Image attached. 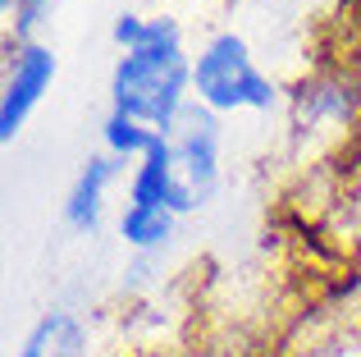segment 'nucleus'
Wrapping results in <instances>:
<instances>
[{"mask_svg":"<svg viewBox=\"0 0 361 357\" xmlns=\"http://www.w3.org/2000/svg\"><path fill=\"white\" fill-rule=\"evenodd\" d=\"M160 138H165V133H156V128H147V124H137V119L119 115V110H106V119H101V152L115 156L119 165H128V161L137 165L142 156L160 143Z\"/></svg>","mask_w":361,"mask_h":357,"instance_id":"9","label":"nucleus"},{"mask_svg":"<svg viewBox=\"0 0 361 357\" xmlns=\"http://www.w3.org/2000/svg\"><path fill=\"white\" fill-rule=\"evenodd\" d=\"M192 101L211 115H270L283 87L261 69L243 32L220 28L192 55Z\"/></svg>","mask_w":361,"mask_h":357,"instance_id":"3","label":"nucleus"},{"mask_svg":"<svg viewBox=\"0 0 361 357\" xmlns=\"http://www.w3.org/2000/svg\"><path fill=\"white\" fill-rule=\"evenodd\" d=\"M202 206V197L183 183L169 152V138H160L137 165H128V193L119 211V243L137 257H160L174 243L178 220Z\"/></svg>","mask_w":361,"mask_h":357,"instance_id":"2","label":"nucleus"},{"mask_svg":"<svg viewBox=\"0 0 361 357\" xmlns=\"http://www.w3.org/2000/svg\"><path fill=\"white\" fill-rule=\"evenodd\" d=\"M361 110V87L343 73H311L293 87V115L302 124H353Z\"/></svg>","mask_w":361,"mask_h":357,"instance_id":"7","label":"nucleus"},{"mask_svg":"<svg viewBox=\"0 0 361 357\" xmlns=\"http://www.w3.org/2000/svg\"><path fill=\"white\" fill-rule=\"evenodd\" d=\"M115 69H110V106L137 124L169 138V128L192 106V55L183 42V23L174 14H137L123 9L110 23Z\"/></svg>","mask_w":361,"mask_h":357,"instance_id":"1","label":"nucleus"},{"mask_svg":"<svg viewBox=\"0 0 361 357\" xmlns=\"http://www.w3.org/2000/svg\"><path fill=\"white\" fill-rule=\"evenodd\" d=\"M119 170H123V165L115 161V156H106V152L87 156V161L78 165L69 193H64V202H60V215H64V224H69L73 234H82V238H87V234L101 229L106 206H110V188H115Z\"/></svg>","mask_w":361,"mask_h":357,"instance_id":"6","label":"nucleus"},{"mask_svg":"<svg viewBox=\"0 0 361 357\" xmlns=\"http://www.w3.org/2000/svg\"><path fill=\"white\" fill-rule=\"evenodd\" d=\"M169 152H174V165L183 174V183L192 188L197 197H211L215 183H220V165H224V128L220 115H211L206 106H188L183 119L169 128Z\"/></svg>","mask_w":361,"mask_h":357,"instance_id":"5","label":"nucleus"},{"mask_svg":"<svg viewBox=\"0 0 361 357\" xmlns=\"http://www.w3.org/2000/svg\"><path fill=\"white\" fill-rule=\"evenodd\" d=\"M18 5V0H0V9H5V14H9V9H14Z\"/></svg>","mask_w":361,"mask_h":357,"instance_id":"11","label":"nucleus"},{"mask_svg":"<svg viewBox=\"0 0 361 357\" xmlns=\"http://www.w3.org/2000/svg\"><path fill=\"white\" fill-rule=\"evenodd\" d=\"M60 60L46 42H9L5 60V83H0V143H14L46 101Z\"/></svg>","mask_w":361,"mask_h":357,"instance_id":"4","label":"nucleus"},{"mask_svg":"<svg viewBox=\"0 0 361 357\" xmlns=\"http://www.w3.org/2000/svg\"><path fill=\"white\" fill-rule=\"evenodd\" d=\"M60 0H18L9 9V42H37V28L51 18V9Z\"/></svg>","mask_w":361,"mask_h":357,"instance_id":"10","label":"nucleus"},{"mask_svg":"<svg viewBox=\"0 0 361 357\" xmlns=\"http://www.w3.org/2000/svg\"><path fill=\"white\" fill-rule=\"evenodd\" d=\"M82 349H87L82 321L73 312H64V307H55V312H46L42 321L23 334V344H18L14 357H82Z\"/></svg>","mask_w":361,"mask_h":357,"instance_id":"8","label":"nucleus"}]
</instances>
